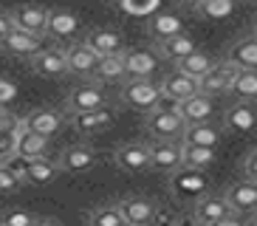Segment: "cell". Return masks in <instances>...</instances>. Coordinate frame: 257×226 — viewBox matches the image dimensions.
I'll return each instance as SVG.
<instances>
[{
	"label": "cell",
	"mask_w": 257,
	"mask_h": 226,
	"mask_svg": "<svg viewBox=\"0 0 257 226\" xmlns=\"http://www.w3.org/2000/svg\"><path fill=\"white\" fill-rule=\"evenodd\" d=\"M159 90H161V99H170L173 105H178L184 99L201 93V90H198V79L181 74V71H175V68L170 74H164V79L159 82Z\"/></svg>",
	"instance_id": "8992f818"
},
{
	"label": "cell",
	"mask_w": 257,
	"mask_h": 226,
	"mask_svg": "<svg viewBox=\"0 0 257 226\" xmlns=\"http://www.w3.org/2000/svg\"><path fill=\"white\" fill-rule=\"evenodd\" d=\"M209 226H246V218L243 215H226V218H220V220H215V223H209Z\"/></svg>",
	"instance_id": "ee69618b"
},
{
	"label": "cell",
	"mask_w": 257,
	"mask_h": 226,
	"mask_svg": "<svg viewBox=\"0 0 257 226\" xmlns=\"http://www.w3.org/2000/svg\"><path fill=\"white\" fill-rule=\"evenodd\" d=\"M113 110L110 107H96V110H85V113H71V125L74 130H79L82 136H93L102 133V130L113 128Z\"/></svg>",
	"instance_id": "e0dca14e"
},
{
	"label": "cell",
	"mask_w": 257,
	"mask_h": 226,
	"mask_svg": "<svg viewBox=\"0 0 257 226\" xmlns=\"http://www.w3.org/2000/svg\"><path fill=\"white\" fill-rule=\"evenodd\" d=\"M175 110L184 119V125H204V122L212 119V113H215V102L209 96H204V93H195V96L178 102Z\"/></svg>",
	"instance_id": "d6986e66"
},
{
	"label": "cell",
	"mask_w": 257,
	"mask_h": 226,
	"mask_svg": "<svg viewBox=\"0 0 257 226\" xmlns=\"http://www.w3.org/2000/svg\"><path fill=\"white\" fill-rule=\"evenodd\" d=\"M181 144H192V147H212L218 150L220 144V130L212 125V122H204V125H187L181 136Z\"/></svg>",
	"instance_id": "484cf974"
},
{
	"label": "cell",
	"mask_w": 257,
	"mask_h": 226,
	"mask_svg": "<svg viewBox=\"0 0 257 226\" xmlns=\"http://www.w3.org/2000/svg\"><path fill=\"white\" fill-rule=\"evenodd\" d=\"M105 107V90L99 88L96 82L91 85H79L68 93V110L71 113H85V110H96Z\"/></svg>",
	"instance_id": "7402d4cb"
},
{
	"label": "cell",
	"mask_w": 257,
	"mask_h": 226,
	"mask_svg": "<svg viewBox=\"0 0 257 226\" xmlns=\"http://www.w3.org/2000/svg\"><path fill=\"white\" fill-rule=\"evenodd\" d=\"M65 60H68V74L93 76V71H96V65H99V54H93L85 43H68Z\"/></svg>",
	"instance_id": "ffe728a7"
},
{
	"label": "cell",
	"mask_w": 257,
	"mask_h": 226,
	"mask_svg": "<svg viewBox=\"0 0 257 226\" xmlns=\"http://www.w3.org/2000/svg\"><path fill=\"white\" fill-rule=\"evenodd\" d=\"M218 161V150L212 147H192V144H181V167H192V170H209Z\"/></svg>",
	"instance_id": "f1b7e54d"
},
{
	"label": "cell",
	"mask_w": 257,
	"mask_h": 226,
	"mask_svg": "<svg viewBox=\"0 0 257 226\" xmlns=\"http://www.w3.org/2000/svg\"><path fill=\"white\" fill-rule=\"evenodd\" d=\"M20 128V119L15 113H9L6 107H0V133H15Z\"/></svg>",
	"instance_id": "60d3db41"
},
{
	"label": "cell",
	"mask_w": 257,
	"mask_h": 226,
	"mask_svg": "<svg viewBox=\"0 0 257 226\" xmlns=\"http://www.w3.org/2000/svg\"><path fill=\"white\" fill-rule=\"evenodd\" d=\"M99 156L91 144H74L68 150H62L57 156V170L62 173H88L91 167H96Z\"/></svg>",
	"instance_id": "ba28073f"
},
{
	"label": "cell",
	"mask_w": 257,
	"mask_h": 226,
	"mask_svg": "<svg viewBox=\"0 0 257 226\" xmlns=\"http://www.w3.org/2000/svg\"><path fill=\"white\" fill-rule=\"evenodd\" d=\"M3 164L12 170V175H15L20 184H26V175H29V164H31V158L26 156H17V153H12L9 158H3Z\"/></svg>",
	"instance_id": "8d00e7d4"
},
{
	"label": "cell",
	"mask_w": 257,
	"mask_h": 226,
	"mask_svg": "<svg viewBox=\"0 0 257 226\" xmlns=\"http://www.w3.org/2000/svg\"><path fill=\"white\" fill-rule=\"evenodd\" d=\"M54 175H57V161H51V158H31L26 184H37V187H43V184H51Z\"/></svg>",
	"instance_id": "d6a6232c"
},
{
	"label": "cell",
	"mask_w": 257,
	"mask_h": 226,
	"mask_svg": "<svg viewBox=\"0 0 257 226\" xmlns=\"http://www.w3.org/2000/svg\"><path fill=\"white\" fill-rule=\"evenodd\" d=\"M189 212H192V218H195L198 226H209V223H215V220L232 215V206L226 203L223 195H204L201 201L192 203Z\"/></svg>",
	"instance_id": "ac0fdd59"
},
{
	"label": "cell",
	"mask_w": 257,
	"mask_h": 226,
	"mask_svg": "<svg viewBox=\"0 0 257 226\" xmlns=\"http://www.w3.org/2000/svg\"><path fill=\"white\" fill-rule=\"evenodd\" d=\"M121 57H124V76L127 79H150L159 68V54L147 51V48H130Z\"/></svg>",
	"instance_id": "7c38bea8"
},
{
	"label": "cell",
	"mask_w": 257,
	"mask_h": 226,
	"mask_svg": "<svg viewBox=\"0 0 257 226\" xmlns=\"http://www.w3.org/2000/svg\"><path fill=\"white\" fill-rule=\"evenodd\" d=\"M150 170L159 173H175L181 167V142H164V139H150Z\"/></svg>",
	"instance_id": "5b68a950"
},
{
	"label": "cell",
	"mask_w": 257,
	"mask_h": 226,
	"mask_svg": "<svg viewBox=\"0 0 257 226\" xmlns=\"http://www.w3.org/2000/svg\"><path fill=\"white\" fill-rule=\"evenodd\" d=\"M17 187H20V181H17L15 175H12V170L0 161V195H3V192H15Z\"/></svg>",
	"instance_id": "ab89813d"
},
{
	"label": "cell",
	"mask_w": 257,
	"mask_h": 226,
	"mask_svg": "<svg viewBox=\"0 0 257 226\" xmlns=\"http://www.w3.org/2000/svg\"><path fill=\"white\" fill-rule=\"evenodd\" d=\"M15 153V133H0V161Z\"/></svg>",
	"instance_id": "b9f144b4"
},
{
	"label": "cell",
	"mask_w": 257,
	"mask_h": 226,
	"mask_svg": "<svg viewBox=\"0 0 257 226\" xmlns=\"http://www.w3.org/2000/svg\"><path fill=\"white\" fill-rule=\"evenodd\" d=\"M223 128L229 133H237V136H249L257 130V110L254 105L249 102H234V105L226 107L223 113Z\"/></svg>",
	"instance_id": "4fadbf2b"
},
{
	"label": "cell",
	"mask_w": 257,
	"mask_h": 226,
	"mask_svg": "<svg viewBox=\"0 0 257 226\" xmlns=\"http://www.w3.org/2000/svg\"><path fill=\"white\" fill-rule=\"evenodd\" d=\"M3 223H6V226H31V223H34V218H31L26 209H12V212L3 215Z\"/></svg>",
	"instance_id": "f35d334b"
},
{
	"label": "cell",
	"mask_w": 257,
	"mask_h": 226,
	"mask_svg": "<svg viewBox=\"0 0 257 226\" xmlns=\"http://www.w3.org/2000/svg\"><path fill=\"white\" fill-rule=\"evenodd\" d=\"M237 71H240V68L232 65L229 60L215 62V65L209 68V74H204L201 79H198V90H201L204 96H209V99L223 96V93L232 90V82H234V76H237Z\"/></svg>",
	"instance_id": "277c9868"
},
{
	"label": "cell",
	"mask_w": 257,
	"mask_h": 226,
	"mask_svg": "<svg viewBox=\"0 0 257 226\" xmlns=\"http://www.w3.org/2000/svg\"><path fill=\"white\" fill-rule=\"evenodd\" d=\"M121 54L99 57V65H96L91 79H96V82H119V79H124V57Z\"/></svg>",
	"instance_id": "f546056e"
},
{
	"label": "cell",
	"mask_w": 257,
	"mask_h": 226,
	"mask_svg": "<svg viewBox=\"0 0 257 226\" xmlns=\"http://www.w3.org/2000/svg\"><path fill=\"white\" fill-rule=\"evenodd\" d=\"M31 226H62V220H57V218H34Z\"/></svg>",
	"instance_id": "bcb514c9"
},
{
	"label": "cell",
	"mask_w": 257,
	"mask_h": 226,
	"mask_svg": "<svg viewBox=\"0 0 257 226\" xmlns=\"http://www.w3.org/2000/svg\"><path fill=\"white\" fill-rule=\"evenodd\" d=\"M251 218H254V223H257V212H254V215H251Z\"/></svg>",
	"instance_id": "c3c4849f"
},
{
	"label": "cell",
	"mask_w": 257,
	"mask_h": 226,
	"mask_svg": "<svg viewBox=\"0 0 257 226\" xmlns=\"http://www.w3.org/2000/svg\"><path fill=\"white\" fill-rule=\"evenodd\" d=\"M0 226H6V223H3V220H0Z\"/></svg>",
	"instance_id": "681fc988"
},
{
	"label": "cell",
	"mask_w": 257,
	"mask_h": 226,
	"mask_svg": "<svg viewBox=\"0 0 257 226\" xmlns=\"http://www.w3.org/2000/svg\"><path fill=\"white\" fill-rule=\"evenodd\" d=\"M31 71L46 79H60L68 74V60H65V48H43L40 54L31 57Z\"/></svg>",
	"instance_id": "52a82bcc"
},
{
	"label": "cell",
	"mask_w": 257,
	"mask_h": 226,
	"mask_svg": "<svg viewBox=\"0 0 257 226\" xmlns=\"http://www.w3.org/2000/svg\"><path fill=\"white\" fill-rule=\"evenodd\" d=\"M15 153L17 156H26V158H46L48 139L46 136L31 133V130H26L23 122H20V128L15 130Z\"/></svg>",
	"instance_id": "603a6c76"
},
{
	"label": "cell",
	"mask_w": 257,
	"mask_h": 226,
	"mask_svg": "<svg viewBox=\"0 0 257 226\" xmlns=\"http://www.w3.org/2000/svg\"><path fill=\"white\" fill-rule=\"evenodd\" d=\"M243 173H246L249 181L257 184V150H251L249 156H246V161H243Z\"/></svg>",
	"instance_id": "7bdbcfd3"
},
{
	"label": "cell",
	"mask_w": 257,
	"mask_h": 226,
	"mask_svg": "<svg viewBox=\"0 0 257 226\" xmlns=\"http://www.w3.org/2000/svg\"><path fill=\"white\" fill-rule=\"evenodd\" d=\"M116 167L124 170V173H142V170H150V150L144 142H127L116 147L113 153Z\"/></svg>",
	"instance_id": "9a60e30c"
},
{
	"label": "cell",
	"mask_w": 257,
	"mask_h": 226,
	"mask_svg": "<svg viewBox=\"0 0 257 226\" xmlns=\"http://www.w3.org/2000/svg\"><path fill=\"white\" fill-rule=\"evenodd\" d=\"M234 9V0H201L198 3V15L209 17V20H226Z\"/></svg>",
	"instance_id": "d590c367"
},
{
	"label": "cell",
	"mask_w": 257,
	"mask_h": 226,
	"mask_svg": "<svg viewBox=\"0 0 257 226\" xmlns=\"http://www.w3.org/2000/svg\"><path fill=\"white\" fill-rule=\"evenodd\" d=\"M226 203L232 206L234 215H243V218H249L257 212V184L254 181H237L232 187L223 192Z\"/></svg>",
	"instance_id": "8fae6325"
},
{
	"label": "cell",
	"mask_w": 257,
	"mask_h": 226,
	"mask_svg": "<svg viewBox=\"0 0 257 226\" xmlns=\"http://www.w3.org/2000/svg\"><path fill=\"white\" fill-rule=\"evenodd\" d=\"M215 65V60H212L209 54L204 51H192L189 57H184V60L175 62V71H181V74L192 76V79H201L204 74H209V68Z\"/></svg>",
	"instance_id": "1f68e13d"
},
{
	"label": "cell",
	"mask_w": 257,
	"mask_h": 226,
	"mask_svg": "<svg viewBox=\"0 0 257 226\" xmlns=\"http://www.w3.org/2000/svg\"><path fill=\"white\" fill-rule=\"evenodd\" d=\"M119 99L139 113H150L161 105V90L153 79H127L119 90Z\"/></svg>",
	"instance_id": "3957f363"
},
{
	"label": "cell",
	"mask_w": 257,
	"mask_h": 226,
	"mask_svg": "<svg viewBox=\"0 0 257 226\" xmlns=\"http://www.w3.org/2000/svg\"><path fill=\"white\" fill-rule=\"evenodd\" d=\"M23 122V128L26 130H31V133H37V136H54L57 130H60V125H62V116L57 110H48V107H43V110H31L26 119H20Z\"/></svg>",
	"instance_id": "d4e9b609"
},
{
	"label": "cell",
	"mask_w": 257,
	"mask_h": 226,
	"mask_svg": "<svg viewBox=\"0 0 257 226\" xmlns=\"http://www.w3.org/2000/svg\"><path fill=\"white\" fill-rule=\"evenodd\" d=\"M232 65L237 68H246V71H257V34L251 37H243L229 48V57H226Z\"/></svg>",
	"instance_id": "4316f807"
},
{
	"label": "cell",
	"mask_w": 257,
	"mask_h": 226,
	"mask_svg": "<svg viewBox=\"0 0 257 226\" xmlns=\"http://www.w3.org/2000/svg\"><path fill=\"white\" fill-rule=\"evenodd\" d=\"M150 226H198L192 212H181V209H170V206H159L156 218Z\"/></svg>",
	"instance_id": "836d02e7"
},
{
	"label": "cell",
	"mask_w": 257,
	"mask_h": 226,
	"mask_svg": "<svg viewBox=\"0 0 257 226\" xmlns=\"http://www.w3.org/2000/svg\"><path fill=\"white\" fill-rule=\"evenodd\" d=\"M12 29H15V23H12V17H9L6 12H0V40L6 37V34H9Z\"/></svg>",
	"instance_id": "f6af8a7d"
},
{
	"label": "cell",
	"mask_w": 257,
	"mask_h": 226,
	"mask_svg": "<svg viewBox=\"0 0 257 226\" xmlns=\"http://www.w3.org/2000/svg\"><path fill=\"white\" fill-rule=\"evenodd\" d=\"M170 195L178 203H195L204 195H209V178L204 170L178 167L175 173H170Z\"/></svg>",
	"instance_id": "6da1fadb"
},
{
	"label": "cell",
	"mask_w": 257,
	"mask_h": 226,
	"mask_svg": "<svg viewBox=\"0 0 257 226\" xmlns=\"http://www.w3.org/2000/svg\"><path fill=\"white\" fill-rule=\"evenodd\" d=\"M175 3H178V6H187V9H198L201 0H175Z\"/></svg>",
	"instance_id": "7dc6e473"
},
{
	"label": "cell",
	"mask_w": 257,
	"mask_h": 226,
	"mask_svg": "<svg viewBox=\"0 0 257 226\" xmlns=\"http://www.w3.org/2000/svg\"><path fill=\"white\" fill-rule=\"evenodd\" d=\"M17 99V85L6 76H0V107H9Z\"/></svg>",
	"instance_id": "74e56055"
},
{
	"label": "cell",
	"mask_w": 257,
	"mask_h": 226,
	"mask_svg": "<svg viewBox=\"0 0 257 226\" xmlns=\"http://www.w3.org/2000/svg\"><path fill=\"white\" fill-rule=\"evenodd\" d=\"M156 201L144 195H130L124 201H119V212L127 226H150L153 218H156Z\"/></svg>",
	"instance_id": "30bf717a"
},
{
	"label": "cell",
	"mask_w": 257,
	"mask_h": 226,
	"mask_svg": "<svg viewBox=\"0 0 257 226\" xmlns=\"http://www.w3.org/2000/svg\"><path fill=\"white\" fill-rule=\"evenodd\" d=\"M12 23L15 29L20 31H29V34H40L46 37V26H48V9L43 6H31V3H23V6L12 9Z\"/></svg>",
	"instance_id": "5bb4252c"
},
{
	"label": "cell",
	"mask_w": 257,
	"mask_h": 226,
	"mask_svg": "<svg viewBox=\"0 0 257 226\" xmlns=\"http://www.w3.org/2000/svg\"><path fill=\"white\" fill-rule=\"evenodd\" d=\"M184 119L178 116V110L173 107H153L147 116H144V130H147V136L150 139H164V142H181L184 136Z\"/></svg>",
	"instance_id": "7a4b0ae2"
},
{
	"label": "cell",
	"mask_w": 257,
	"mask_h": 226,
	"mask_svg": "<svg viewBox=\"0 0 257 226\" xmlns=\"http://www.w3.org/2000/svg\"><path fill=\"white\" fill-rule=\"evenodd\" d=\"M79 29V17L68 9H51L48 12V26L46 34L57 43H74V34Z\"/></svg>",
	"instance_id": "2e32d148"
},
{
	"label": "cell",
	"mask_w": 257,
	"mask_h": 226,
	"mask_svg": "<svg viewBox=\"0 0 257 226\" xmlns=\"http://www.w3.org/2000/svg\"><path fill=\"white\" fill-rule=\"evenodd\" d=\"M184 31V23L178 15H156L150 23H147V34H150L156 43H161V40H170L175 37V34H181Z\"/></svg>",
	"instance_id": "83f0119b"
},
{
	"label": "cell",
	"mask_w": 257,
	"mask_h": 226,
	"mask_svg": "<svg viewBox=\"0 0 257 226\" xmlns=\"http://www.w3.org/2000/svg\"><path fill=\"white\" fill-rule=\"evenodd\" d=\"M254 3H257V0H254Z\"/></svg>",
	"instance_id": "816d5d0a"
},
{
	"label": "cell",
	"mask_w": 257,
	"mask_h": 226,
	"mask_svg": "<svg viewBox=\"0 0 257 226\" xmlns=\"http://www.w3.org/2000/svg\"><path fill=\"white\" fill-rule=\"evenodd\" d=\"M192 51H198V45H195V40L189 37L187 31H181V34H175V37H170V40L156 43V54L164 57V60H170L173 65L178 60H184V57H189Z\"/></svg>",
	"instance_id": "cb8c5ba5"
},
{
	"label": "cell",
	"mask_w": 257,
	"mask_h": 226,
	"mask_svg": "<svg viewBox=\"0 0 257 226\" xmlns=\"http://www.w3.org/2000/svg\"><path fill=\"white\" fill-rule=\"evenodd\" d=\"M254 34H257V29H254Z\"/></svg>",
	"instance_id": "f907efd6"
},
{
	"label": "cell",
	"mask_w": 257,
	"mask_h": 226,
	"mask_svg": "<svg viewBox=\"0 0 257 226\" xmlns=\"http://www.w3.org/2000/svg\"><path fill=\"white\" fill-rule=\"evenodd\" d=\"M88 223L91 226H127L124 218L119 212V203H105V206H96V209L88 215Z\"/></svg>",
	"instance_id": "e575fe53"
},
{
	"label": "cell",
	"mask_w": 257,
	"mask_h": 226,
	"mask_svg": "<svg viewBox=\"0 0 257 226\" xmlns=\"http://www.w3.org/2000/svg\"><path fill=\"white\" fill-rule=\"evenodd\" d=\"M82 43L88 45L93 54H99V57H110V54L124 51V40H121V34L113 29H91Z\"/></svg>",
	"instance_id": "44dd1931"
},
{
	"label": "cell",
	"mask_w": 257,
	"mask_h": 226,
	"mask_svg": "<svg viewBox=\"0 0 257 226\" xmlns=\"http://www.w3.org/2000/svg\"><path fill=\"white\" fill-rule=\"evenodd\" d=\"M46 48L43 45V37L40 34H29V31H20V29H12L6 37L0 40V51L12 54V57H26L31 60L34 54H40Z\"/></svg>",
	"instance_id": "9c48e42d"
},
{
	"label": "cell",
	"mask_w": 257,
	"mask_h": 226,
	"mask_svg": "<svg viewBox=\"0 0 257 226\" xmlns=\"http://www.w3.org/2000/svg\"><path fill=\"white\" fill-rule=\"evenodd\" d=\"M229 93H232L237 102H249V105H254L257 102V71H246V68H240L237 76H234Z\"/></svg>",
	"instance_id": "4dcf8cb0"
}]
</instances>
